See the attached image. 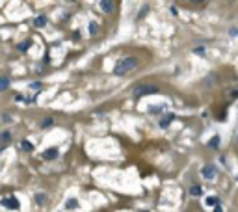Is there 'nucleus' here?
Masks as SVG:
<instances>
[{
    "label": "nucleus",
    "instance_id": "nucleus-1",
    "mask_svg": "<svg viewBox=\"0 0 238 212\" xmlns=\"http://www.w3.org/2000/svg\"><path fill=\"white\" fill-rule=\"evenodd\" d=\"M136 67H138V60L134 58V56H127V58H121V60L115 63L114 75L115 76H123V75L130 73V71H134Z\"/></svg>",
    "mask_w": 238,
    "mask_h": 212
},
{
    "label": "nucleus",
    "instance_id": "nucleus-2",
    "mask_svg": "<svg viewBox=\"0 0 238 212\" xmlns=\"http://www.w3.org/2000/svg\"><path fill=\"white\" fill-rule=\"evenodd\" d=\"M156 93H160V89L155 84H138L134 88V97L136 99H142V97H147V95H156Z\"/></svg>",
    "mask_w": 238,
    "mask_h": 212
},
{
    "label": "nucleus",
    "instance_id": "nucleus-3",
    "mask_svg": "<svg viewBox=\"0 0 238 212\" xmlns=\"http://www.w3.org/2000/svg\"><path fill=\"white\" fill-rule=\"evenodd\" d=\"M201 175L205 177L207 181H212L214 177H216V166H214V164H207V166H203Z\"/></svg>",
    "mask_w": 238,
    "mask_h": 212
},
{
    "label": "nucleus",
    "instance_id": "nucleus-4",
    "mask_svg": "<svg viewBox=\"0 0 238 212\" xmlns=\"http://www.w3.org/2000/svg\"><path fill=\"white\" fill-rule=\"evenodd\" d=\"M0 205L6 208H9V210H17L19 208V201H17V197H6V199L0 201Z\"/></svg>",
    "mask_w": 238,
    "mask_h": 212
},
{
    "label": "nucleus",
    "instance_id": "nucleus-5",
    "mask_svg": "<svg viewBox=\"0 0 238 212\" xmlns=\"http://www.w3.org/2000/svg\"><path fill=\"white\" fill-rule=\"evenodd\" d=\"M58 154H60V151L56 149V147H50V149H47L43 153V158L45 160H54V158H58Z\"/></svg>",
    "mask_w": 238,
    "mask_h": 212
},
{
    "label": "nucleus",
    "instance_id": "nucleus-6",
    "mask_svg": "<svg viewBox=\"0 0 238 212\" xmlns=\"http://www.w3.org/2000/svg\"><path fill=\"white\" fill-rule=\"evenodd\" d=\"M101 8L104 13H112L114 11V0H101Z\"/></svg>",
    "mask_w": 238,
    "mask_h": 212
},
{
    "label": "nucleus",
    "instance_id": "nucleus-7",
    "mask_svg": "<svg viewBox=\"0 0 238 212\" xmlns=\"http://www.w3.org/2000/svg\"><path fill=\"white\" fill-rule=\"evenodd\" d=\"M220 141H221V140H220L218 134H216V136H212L210 140H208V143H207L208 149H212V151H214V149H220Z\"/></svg>",
    "mask_w": 238,
    "mask_h": 212
},
{
    "label": "nucleus",
    "instance_id": "nucleus-8",
    "mask_svg": "<svg viewBox=\"0 0 238 212\" xmlns=\"http://www.w3.org/2000/svg\"><path fill=\"white\" fill-rule=\"evenodd\" d=\"M201 84H203V86H205L207 89H208V88H212L214 84H216V75H208L207 78H203V82H201Z\"/></svg>",
    "mask_w": 238,
    "mask_h": 212
},
{
    "label": "nucleus",
    "instance_id": "nucleus-9",
    "mask_svg": "<svg viewBox=\"0 0 238 212\" xmlns=\"http://www.w3.org/2000/svg\"><path fill=\"white\" fill-rule=\"evenodd\" d=\"M173 119H175V114H166V117L162 119V121H160V126H162V129H167Z\"/></svg>",
    "mask_w": 238,
    "mask_h": 212
},
{
    "label": "nucleus",
    "instance_id": "nucleus-10",
    "mask_svg": "<svg viewBox=\"0 0 238 212\" xmlns=\"http://www.w3.org/2000/svg\"><path fill=\"white\" fill-rule=\"evenodd\" d=\"M34 26H36V28H43V26H47V17H45V15L36 17V19H34Z\"/></svg>",
    "mask_w": 238,
    "mask_h": 212
},
{
    "label": "nucleus",
    "instance_id": "nucleus-11",
    "mask_svg": "<svg viewBox=\"0 0 238 212\" xmlns=\"http://www.w3.org/2000/svg\"><path fill=\"white\" fill-rule=\"evenodd\" d=\"M9 89V78L8 76H0V93Z\"/></svg>",
    "mask_w": 238,
    "mask_h": 212
},
{
    "label": "nucleus",
    "instance_id": "nucleus-12",
    "mask_svg": "<svg viewBox=\"0 0 238 212\" xmlns=\"http://www.w3.org/2000/svg\"><path fill=\"white\" fill-rule=\"evenodd\" d=\"M20 149L26 151V153H32V151H34V145H32L28 140H23V141H20Z\"/></svg>",
    "mask_w": 238,
    "mask_h": 212
},
{
    "label": "nucleus",
    "instance_id": "nucleus-13",
    "mask_svg": "<svg viewBox=\"0 0 238 212\" xmlns=\"http://www.w3.org/2000/svg\"><path fill=\"white\" fill-rule=\"evenodd\" d=\"M30 47H32V39H26L24 43H19V47H17V48H19L20 52H26V50H28Z\"/></svg>",
    "mask_w": 238,
    "mask_h": 212
},
{
    "label": "nucleus",
    "instance_id": "nucleus-14",
    "mask_svg": "<svg viewBox=\"0 0 238 212\" xmlns=\"http://www.w3.org/2000/svg\"><path fill=\"white\" fill-rule=\"evenodd\" d=\"M0 141H2V143H8V141H11V132H9V130H4L2 134H0Z\"/></svg>",
    "mask_w": 238,
    "mask_h": 212
},
{
    "label": "nucleus",
    "instance_id": "nucleus-15",
    "mask_svg": "<svg viewBox=\"0 0 238 212\" xmlns=\"http://www.w3.org/2000/svg\"><path fill=\"white\" fill-rule=\"evenodd\" d=\"M201 194H203V188H201V186H192V188H190V195L199 197Z\"/></svg>",
    "mask_w": 238,
    "mask_h": 212
},
{
    "label": "nucleus",
    "instance_id": "nucleus-16",
    "mask_svg": "<svg viewBox=\"0 0 238 212\" xmlns=\"http://www.w3.org/2000/svg\"><path fill=\"white\" fill-rule=\"evenodd\" d=\"M76 207H78V201H76V199H67V203H65V208H69V210H74Z\"/></svg>",
    "mask_w": 238,
    "mask_h": 212
},
{
    "label": "nucleus",
    "instance_id": "nucleus-17",
    "mask_svg": "<svg viewBox=\"0 0 238 212\" xmlns=\"http://www.w3.org/2000/svg\"><path fill=\"white\" fill-rule=\"evenodd\" d=\"M97 32H99V24L91 20V23H89V34H91V35H95Z\"/></svg>",
    "mask_w": 238,
    "mask_h": 212
},
{
    "label": "nucleus",
    "instance_id": "nucleus-18",
    "mask_svg": "<svg viewBox=\"0 0 238 212\" xmlns=\"http://www.w3.org/2000/svg\"><path fill=\"white\" fill-rule=\"evenodd\" d=\"M36 201H37V205H43V203L47 201V195H45V194H37V195H36Z\"/></svg>",
    "mask_w": 238,
    "mask_h": 212
},
{
    "label": "nucleus",
    "instance_id": "nucleus-19",
    "mask_svg": "<svg viewBox=\"0 0 238 212\" xmlns=\"http://www.w3.org/2000/svg\"><path fill=\"white\" fill-rule=\"evenodd\" d=\"M147 11H149V6H143V8L139 10V13H138V19H143L147 15Z\"/></svg>",
    "mask_w": 238,
    "mask_h": 212
},
{
    "label": "nucleus",
    "instance_id": "nucleus-20",
    "mask_svg": "<svg viewBox=\"0 0 238 212\" xmlns=\"http://www.w3.org/2000/svg\"><path fill=\"white\" fill-rule=\"evenodd\" d=\"M214 203H216V205L220 203V199H218V197H214V195H212V197H207V205H210V207H212Z\"/></svg>",
    "mask_w": 238,
    "mask_h": 212
},
{
    "label": "nucleus",
    "instance_id": "nucleus-21",
    "mask_svg": "<svg viewBox=\"0 0 238 212\" xmlns=\"http://www.w3.org/2000/svg\"><path fill=\"white\" fill-rule=\"evenodd\" d=\"M149 112L151 114H160V112H162V106H151Z\"/></svg>",
    "mask_w": 238,
    "mask_h": 212
},
{
    "label": "nucleus",
    "instance_id": "nucleus-22",
    "mask_svg": "<svg viewBox=\"0 0 238 212\" xmlns=\"http://www.w3.org/2000/svg\"><path fill=\"white\" fill-rule=\"evenodd\" d=\"M193 52H195V54H199V56H205V52H207V50H205L203 47H195V48H193Z\"/></svg>",
    "mask_w": 238,
    "mask_h": 212
},
{
    "label": "nucleus",
    "instance_id": "nucleus-23",
    "mask_svg": "<svg viewBox=\"0 0 238 212\" xmlns=\"http://www.w3.org/2000/svg\"><path fill=\"white\" fill-rule=\"evenodd\" d=\"M54 123V119L52 117H47V119H43V123H41V125H43V126H50Z\"/></svg>",
    "mask_w": 238,
    "mask_h": 212
},
{
    "label": "nucleus",
    "instance_id": "nucleus-24",
    "mask_svg": "<svg viewBox=\"0 0 238 212\" xmlns=\"http://www.w3.org/2000/svg\"><path fill=\"white\" fill-rule=\"evenodd\" d=\"M30 88H32V89H41V82H32Z\"/></svg>",
    "mask_w": 238,
    "mask_h": 212
},
{
    "label": "nucleus",
    "instance_id": "nucleus-25",
    "mask_svg": "<svg viewBox=\"0 0 238 212\" xmlns=\"http://www.w3.org/2000/svg\"><path fill=\"white\" fill-rule=\"evenodd\" d=\"M2 121H4V123H9V121H11V116H9V114H2Z\"/></svg>",
    "mask_w": 238,
    "mask_h": 212
},
{
    "label": "nucleus",
    "instance_id": "nucleus-26",
    "mask_svg": "<svg viewBox=\"0 0 238 212\" xmlns=\"http://www.w3.org/2000/svg\"><path fill=\"white\" fill-rule=\"evenodd\" d=\"M15 101H17V102H23L24 97H23V95H15Z\"/></svg>",
    "mask_w": 238,
    "mask_h": 212
},
{
    "label": "nucleus",
    "instance_id": "nucleus-27",
    "mask_svg": "<svg viewBox=\"0 0 238 212\" xmlns=\"http://www.w3.org/2000/svg\"><path fill=\"white\" fill-rule=\"evenodd\" d=\"M229 34H231V35H238V30H236V28H234V30H231Z\"/></svg>",
    "mask_w": 238,
    "mask_h": 212
},
{
    "label": "nucleus",
    "instance_id": "nucleus-28",
    "mask_svg": "<svg viewBox=\"0 0 238 212\" xmlns=\"http://www.w3.org/2000/svg\"><path fill=\"white\" fill-rule=\"evenodd\" d=\"M190 2H193V4H199V2H205V0H190Z\"/></svg>",
    "mask_w": 238,
    "mask_h": 212
},
{
    "label": "nucleus",
    "instance_id": "nucleus-29",
    "mask_svg": "<svg viewBox=\"0 0 238 212\" xmlns=\"http://www.w3.org/2000/svg\"><path fill=\"white\" fill-rule=\"evenodd\" d=\"M71 2H74V0H71Z\"/></svg>",
    "mask_w": 238,
    "mask_h": 212
}]
</instances>
